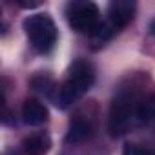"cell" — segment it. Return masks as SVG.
<instances>
[{
	"mask_svg": "<svg viewBox=\"0 0 155 155\" xmlns=\"http://www.w3.org/2000/svg\"><path fill=\"white\" fill-rule=\"evenodd\" d=\"M93 122L90 119H84L82 115H77L75 119H71L69 122V130H68V135H66V140L69 144H79V142H84L88 140L91 135H93Z\"/></svg>",
	"mask_w": 155,
	"mask_h": 155,
	"instance_id": "obj_7",
	"label": "cell"
},
{
	"mask_svg": "<svg viewBox=\"0 0 155 155\" xmlns=\"http://www.w3.org/2000/svg\"><path fill=\"white\" fill-rule=\"evenodd\" d=\"M93 81H95V71L90 62H86V60L73 62V66L69 68V73H68V79L57 88L55 104L62 110L73 106L91 88Z\"/></svg>",
	"mask_w": 155,
	"mask_h": 155,
	"instance_id": "obj_1",
	"label": "cell"
},
{
	"mask_svg": "<svg viewBox=\"0 0 155 155\" xmlns=\"http://www.w3.org/2000/svg\"><path fill=\"white\" fill-rule=\"evenodd\" d=\"M148 29H150V33H151V35L155 37V18H153L151 22H150V28H148Z\"/></svg>",
	"mask_w": 155,
	"mask_h": 155,
	"instance_id": "obj_10",
	"label": "cell"
},
{
	"mask_svg": "<svg viewBox=\"0 0 155 155\" xmlns=\"http://www.w3.org/2000/svg\"><path fill=\"white\" fill-rule=\"evenodd\" d=\"M24 29H26V35H28L31 46L38 53H49L55 48L58 33H57V26L49 15H46V13L29 15L24 20Z\"/></svg>",
	"mask_w": 155,
	"mask_h": 155,
	"instance_id": "obj_4",
	"label": "cell"
},
{
	"mask_svg": "<svg viewBox=\"0 0 155 155\" xmlns=\"http://www.w3.org/2000/svg\"><path fill=\"white\" fill-rule=\"evenodd\" d=\"M153 155H155V151H153Z\"/></svg>",
	"mask_w": 155,
	"mask_h": 155,
	"instance_id": "obj_11",
	"label": "cell"
},
{
	"mask_svg": "<svg viewBox=\"0 0 155 155\" xmlns=\"http://www.w3.org/2000/svg\"><path fill=\"white\" fill-rule=\"evenodd\" d=\"M140 97L131 88H122L111 101L110 117H108V130L113 137L124 135L131 122L137 120V106Z\"/></svg>",
	"mask_w": 155,
	"mask_h": 155,
	"instance_id": "obj_2",
	"label": "cell"
},
{
	"mask_svg": "<svg viewBox=\"0 0 155 155\" xmlns=\"http://www.w3.org/2000/svg\"><path fill=\"white\" fill-rule=\"evenodd\" d=\"M51 148V139L46 131L31 133L22 140V150L26 155H46Z\"/></svg>",
	"mask_w": 155,
	"mask_h": 155,
	"instance_id": "obj_8",
	"label": "cell"
},
{
	"mask_svg": "<svg viewBox=\"0 0 155 155\" xmlns=\"http://www.w3.org/2000/svg\"><path fill=\"white\" fill-rule=\"evenodd\" d=\"M153 119H155V93H150V95L140 97V101H139L137 120L144 124V122H150Z\"/></svg>",
	"mask_w": 155,
	"mask_h": 155,
	"instance_id": "obj_9",
	"label": "cell"
},
{
	"mask_svg": "<svg viewBox=\"0 0 155 155\" xmlns=\"http://www.w3.org/2000/svg\"><path fill=\"white\" fill-rule=\"evenodd\" d=\"M48 108L37 99H26L22 104V120L28 126H42L48 120Z\"/></svg>",
	"mask_w": 155,
	"mask_h": 155,
	"instance_id": "obj_6",
	"label": "cell"
},
{
	"mask_svg": "<svg viewBox=\"0 0 155 155\" xmlns=\"http://www.w3.org/2000/svg\"><path fill=\"white\" fill-rule=\"evenodd\" d=\"M68 22L81 35H93L101 26V11L93 2H71L68 6Z\"/></svg>",
	"mask_w": 155,
	"mask_h": 155,
	"instance_id": "obj_5",
	"label": "cell"
},
{
	"mask_svg": "<svg viewBox=\"0 0 155 155\" xmlns=\"http://www.w3.org/2000/svg\"><path fill=\"white\" fill-rule=\"evenodd\" d=\"M135 2L131 0H113L108 6V17L106 20L101 22V26L97 28V31L91 35L93 44L101 46L106 40H110L117 31H120L122 28H126L133 17H135Z\"/></svg>",
	"mask_w": 155,
	"mask_h": 155,
	"instance_id": "obj_3",
	"label": "cell"
}]
</instances>
